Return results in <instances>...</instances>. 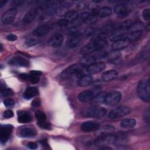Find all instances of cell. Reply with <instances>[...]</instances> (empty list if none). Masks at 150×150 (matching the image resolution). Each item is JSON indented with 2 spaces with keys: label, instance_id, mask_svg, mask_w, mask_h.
<instances>
[{
  "label": "cell",
  "instance_id": "cell-54",
  "mask_svg": "<svg viewBox=\"0 0 150 150\" xmlns=\"http://www.w3.org/2000/svg\"><path fill=\"white\" fill-rule=\"evenodd\" d=\"M86 6H87V5L84 2H81L77 5V8L79 10H83V9H85L86 8Z\"/></svg>",
  "mask_w": 150,
  "mask_h": 150
},
{
  "label": "cell",
  "instance_id": "cell-37",
  "mask_svg": "<svg viewBox=\"0 0 150 150\" xmlns=\"http://www.w3.org/2000/svg\"><path fill=\"white\" fill-rule=\"evenodd\" d=\"M35 117L38 120V121H45L46 119V114L40 110H36L35 113Z\"/></svg>",
  "mask_w": 150,
  "mask_h": 150
},
{
  "label": "cell",
  "instance_id": "cell-28",
  "mask_svg": "<svg viewBox=\"0 0 150 150\" xmlns=\"http://www.w3.org/2000/svg\"><path fill=\"white\" fill-rule=\"evenodd\" d=\"M137 124L135 120L133 118H126L121 120L120 122V126L122 128H133Z\"/></svg>",
  "mask_w": 150,
  "mask_h": 150
},
{
  "label": "cell",
  "instance_id": "cell-5",
  "mask_svg": "<svg viewBox=\"0 0 150 150\" xmlns=\"http://www.w3.org/2000/svg\"><path fill=\"white\" fill-rule=\"evenodd\" d=\"M131 111L130 108L125 105L117 107L111 110L108 114V117L111 119H117L128 115Z\"/></svg>",
  "mask_w": 150,
  "mask_h": 150
},
{
  "label": "cell",
  "instance_id": "cell-18",
  "mask_svg": "<svg viewBox=\"0 0 150 150\" xmlns=\"http://www.w3.org/2000/svg\"><path fill=\"white\" fill-rule=\"evenodd\" d=\"M94 97V93L91 90H84L78 95L79 100L82 103L90 101Z\"/></svg>",
  "mask_w": 150,
  "mask_h": 150
},
{
  "label": "cell",
  "instance_id": "cell-11",
  "mask_svg": "<svg viewBox=\"0 0 150 150\" xmlns=\"http://www.w3.org/2000/svg\"><path fill=\"white\" fill-rule=\"evenodd\" d=\"M106 65L103 62H95L86 67V71L88 74H96L105 69Z\"/></svg>",
  "mask_w": 150,
  "mask_h": 150
},
{
  "label": "cell",
  "instance_id": "cell-22",
  "mask_svg": "<svg viewBox=\"0 0 150 150\" xmlns=\"http://www.w3.org/2000/svg\"><path fill=\"white\" fill-rule=\"evenodd\" d=\"M107 93L105 91H101L98 93L97 95L93 97L92 100H91V104L94 105H98L104 103Z\"/></svg>",
  "mask_w": 150,
  "mask_h": 150
},
{
  "label": "cell",
  "instance_id": "cell-32",
  "mask_svg": "<svg viewBox=\"0 0 150 150\" xmlns=\"http://www.w3.org/2000/svg\"><path fill=\"white\" fill-rule=\"evenodd\" d=\"M142 34V30L131 32L128 33L127 36V38L129 40L130 42H133L138 39L139 38H141Z\"/></svg>",
  "mask_w": 150,
  "mask_h": 150
},
{
  "label": "cell",
  "instance_id": "cell-7",
  "mask_svg": "<svg viewBox=\"0 0 150 150\" xmlns=\"http://www.w3.org/2000/svg\"><path fill=\"white\" fill-rule=\"evenodd\" d=\"M121 98V94L117 91H111L107 93L105 98L104 103L108 105L117 104Z\"/></svg>",
  "mask_w": 150,
  "mask_h": 150
},
{
  "label": "cell",
  "instance_id": "cell-55",
  "mask_svg": "<svg viewBox=\"0 0 150 150\" xmlns=\"http://www.w3.org/2000/svg\"><path fill=\"white\" fill-rule=\"evenodd\" d=\"M13 5L15 6H20L22 5L23 4H24L23 1H14L12 2Z\"/></svg>",
  "mask_w": 150,
  "mask_h": 150
},
{
  "label": "cell",
  "instance_id": "cell-48",
  "mask_svg": "<svg viewBox=\"0 0 150 150\" xmlns=\"http://www.w3.org/2000/svg\"><path fill=\"white\" fill-rule=\"evenodd\" d=\"M30 76L29 80L32 83L36 84L39 81L40 79H39V76H31V75H30Z\"/></svg>",
  "mask_w": 150,
  "mask_h": 150
},
{
  "label": "cell",
  "instance_id": "cell-57",
  "mask_svg": "<svg viewBox=\"0 0 150 150\" xmlns=\"http://www.w3.org/2000/svg\"><path fill=\"white\" fill-rule=\"evenodd\" d=\"M5 88H6V85H5V82L1 81V91L4 90Z\"/></svg>",
  "mask_w": 150,
  "mask_h": 150
},
{
  "label": "cell",
  "instance_id": "cell-25",
  "mask_svg": "<svg viewBox=\"0 0 150 150\" xmlns=\"http://www.w3.org/2000/svg\"><path fill=\"white\" fill-rule=\"evenodd\" d=\"M93 81V77L91 75L84 74L82 75L79 79L77 84L81 87H86L90 85Z\"/></svg>",
  "mask_w": 150,
  "mask_h": 150
},
{
  "label": "cell",
  "instance_id": "cell-4",
  "mask_svg": "<svg viewBox=\"0 0 150 150\" xmlns=\"http://www.w3.org/2000/svg\"><path fill=\"white\" fill-rule=\"evenodd\" d=\"M107 111L101 107H91L84 110L82 111L83 116L90 118H101L106 115Z\"/></svg>",
  "mask_w": 150,
  "mask_h": 150
},
{
  "label": "cell",
  "instance_id": "cell-53",
  "mask_svg": "<svg viewBox=\"0 0 150 150\" xmlns=\"http://www.w3.org/2000/svg\"><path fill=\"white\" fill-rule=\"evenodd\" d=\"M27 145H28V147H29L30 149H35L38 147L37 144L35 142H29Z\"/></svg>",
  "mask_w": 150,
  "mask_h": 150
},
{
  "label": "cell",
  "instance_id": "cell-26",
  "mask_svg": "<svg viewBox=\"0 0 150 150\" xmlns=\"http://www.w3.org/2000/svg\"><path fill=\"white\" fill-rule=\"evenodd\" d=\"M39 91L36 87H30L26 89L24 92L23 97L26 99H30L31 98L38 95Z\"/></svg>",
  "mask_w": 150,
  "mask_h": 150
},
{
  "label": "cell",
  "instance_id": "cell-41",
  "mask_svg": "<svg viewBox=\"0 0 150 150\" xmlns=\"http://www.w3.org/2000/svg\"><path fill=\"white\" fill-rule=\"evenodd\" d=\"M13 94V91L11 88H5L4 90L1 91V96L2 97H7V96H11Z\"/></svg>",
  "mask_w": 150,
  "mask_h": 150
},
{
  "label": "cell",
  "instance_id": "cell-19",
  "mask_svg": "<svg viewBox=\"0 0 150 150\" xmlns=\"http://www.w3.org/2000/svg\"><path fill=\"white\" fill-rule=\"evenodd\" d=\"M50 30V27L48 25H43L35 29L32 32V35L35 36H43L47 35Z\"/></svg>",
  "mask_w": 150,
  "mask_h": 150
},
{
  "label": "cell",
  "instance_id": "cell-39",
  "mask_svg": "<svg viewBox=\"0 0 150 150\" xmlns=\"http://www.w3.org/2000/svg\"><path fill=\"white\" fill-rule=\"evenodd\" d=\"M38 43V40L36 39L33 38H28L25 40V44L28 46H34V45H36Z\"/></svg>",
  "mask_w": 150,
  "mask_h": 150
},
{
  "label": "cell",
  "instance_id": "cell-29",
  "mask_svg": "<svg viewBox=\"0 0 150 150\" xmlns=\"http://www.w3.org/2000/svg\"><path fill=\"white\" fill-rule=\"evenodd\" d=\"M96 61V58L95 56H91V55H86L83 56L80 60V63L84 65L85 66L87 67L89 65L95 63Z\"/></svg>",
  "mask_w": 150,
  "mask_h": 150
},
{
  "label": "cell",
  "instance_id": "cell-2",
  "mask_svg": "<svg viewBox=\"0 0 150 150\" xmlns=\"http://www.w3.org/2000/svg\"><path fill=\"white\" fill-rule=\"evenodd\" d=\"M137 93L139 97L145 102L150 101V82L149 79L141 80L137 87Z\"/></svg>",
  "mask_w": 150,
  "mask_h": 150
},
{
  "label": "cell",
  "instance_id": "cell-16",
  "mask_svg": "<svg viewBox=\"0 0 150 150\" xmlns=\"http://www.w3.org/2000/svg\"><path fill=\"white\" fill-rule=\"evenodd\" d=\"M130 43L129 40L127 38H123L117 41L113 42L112 44V49L113 50H118L127 47Z\"/></svg>",
  "mask_w": 150,
  "mask_h": 150
},
{
  "label": "cell",
  "instance_id": "cell-12",
  "mask_svg": "<svg viewBox=\"0 0 150 150\" xmlns=\"http://www.w3.org/2000/svg\"><path fill=\"white\" fill-rule=\"evenodd\" d=\"M8 63L11 65H14L21 67H29L30 63L28 60L26 59L23 57L15 56L12 57L8 62Z\"/></svg>",
  "mask_w": 150,
  "mask_h": 150
},
{
  "label": "cell",
  "instance_id": "cell-6",
  "mask_svg": "<svg viewBox=\"0 0 150 150\" xmlns=\"http://www.w3.org/2000/svg\"><path fill=\"white\" fill-rule=\"evenodd\" d=\"M114 142L115 135L110 134L97 137V139L93 141V145L99 148L101 146H105L110 144H114Z\"/></svg>",
  "mask_w": 150,
  "mask_h": 150
},
{
  "label": "cell",
  "instance_id": "cell-30",
  "mask_svg": "<svg viewBox=\"0 0 150 150\" xmlns=\"http://www.w3.org/2000/svg\"><path fill=\"white\" fill-rule=\"evenodd\" d=\"M79 43L80 39L77 37V36H71L67 39L66 44L68 47L72 48L76 47Z\"/></svg>",
  "mask_w": 150,
  "mask_h": 150
},
{
  "label": "cell",
  "instance_id": "cell-50",
  "mask_svg": "<svg viewBox=\"0 0 150 150\" xmlns=\"http://www.w3.org/2000/svg\"><path fill=\"white\" fill-rule=\"evenodd\" d=\"M69 22L67 20H66L65 19H61L58 22V25L60 26H65L67 25H69Z\"/></svg>",
  "mask_w": 150,
  "mask_h": 150
},
{
  "label": "cell",
  "instance_id": "cell-52",
  "mask_svg": "<svg viewBox=\"0 0 150 150\" xmlns=\"http://www.w3.org/2000/svg\"><path fill=\"white\" fill-rule=\"evenodd\" d=\"M42 73L39 70H31L29 72V74L31 76H40Z\"/></svg>",
  "mask_w": 150,
  "mask_h": 150
},
{
  "label": "cell",
  "instance_id": "cell-15",
  "mask_svg": "<svg viewBox=\"0 0 150 150\" xmlns=\"http://www.w3.org/2000/svg\"><path fill=\"white\" fill-rule=\"evenodd\" d=\"M114 131V127L111 125H105L102 126L101 127H99V128L96 130V135L98 137L101 136L107 135L112 134Z\"/></svg>",
  "mask_w": 150,
  "mask_h": 150
},
{
  "label": "cell",
  "instance_id": "cell-38",
  "mask_svg": "<svg viewBox=\"0 0 150 150\" xmlns=\"http://www.w3.org/2000/svg\"><path fill=\"white\" fill-rule=\"evenodd\" d=\"M38 124L39 125V127H40L42 128L48 129V130H50L52 129V125H50V124L48 122H46L45 121H38Z\"/></svg>",
  "mask_w": 150,
  "mask_h": 150
},
{
  "label": "cell",
  "instance_id": "cell-49",
  "mask_svg": "<svg viewBox=\"0 0 150 150\" xmlns=\"http://www.w3.org/2000/svg\"><path fill=\"white\" fill-rule=\"evenodd\" d=\"M6 39L9 41H15L17 39V36L13 33H10L6 36Z\"/></svg>",
  "mask_w": 150,
  "mask_h": 150
},
{
  "label": "cell",
  "instance_id": "cell-33",
  "mask_svg": "<svg viewBox=\"0 0 150 150\" xmlns=\"http://www.w3.org/2000/svg\"><path fill=\"white\" fill-rule=\"evenodd\" d=\"M117 28L115 27L114 25H107L103 28H102L99 31L104 34L107 35L108 37L112 34V33Z\"/></svg>",
  "mask_w": 150,
  "mask_h": 150
},
{
  "label": "cell",
  "instance_id": "cell-23",
  "mask_svg": "<svg viewBox=\"0 0 150 150\" xmlns=\"http://www.w3.org/2000/svg\"><path fill=\"white\" fill-rule=\"evenodd\" d=\"M114 11L117 15L124 17L127 15L128 13V9L125 5L118 4L114 6Z\"/></svg>",
  "mask_w": 150,
  "mask_h": 150
},
{
  "label": "cell",
  "instance_id": "cell-9",
  "mask_svg": "<svg viewBox=\"0 0 150 150\" xmlns=\"http://www.w3.org/2000/svg\"><path fill=\"white\" fill-rule=\"evenodd\" d=\"M128 33V29L118 27L109 36V39L111 41L115 42L118 40L127 38Z\"/></svg>",
  "mask_w": 150,
  "mask_h": 150
},
{
  "label": "cell",
  "instance_id": "cell-27",
  "mask_svg": "<svg viewBox=\"0 0 150 150\" xmlns=\"http://www.w3.org/2000/svg\"><path fill=\"white\" fill-rule=\"evenodd\" d=\"M37 134L36 130L31 128H25L21 131L20 135L25 138H30L36 136Z\"/></svg>",
  "mask_w": 150,
  "mask_h": 150
},
{
  "label": "cell",
  "instance_id": "cell-35",
  "mask_svg": "<svg viewBox=\"0 0 150 150\" xmlns=\"http://www.w3.org/2000/svg\"><path fill=\"white\" fill-rule=\"evenodd\" d=\"M79 16V13L77 11H70L67 12L66 15H64V18L66 20L68 21L69 22V23L73 22V21H74L77 16Z\"/></svg>",
  "mask_w": 150,
  "mask_h": 150
},
{
  "label": "cell",
  "instance_id": "cell-56",
  "mask_svg": "<svg viewBox=\"0 0 150 150\" xmlns=\"http://www.w3.org/2000/svg\"><path fill=\"white\" fill-rule=\"evenodd\" d=\"M40 143L45 148H49V144H47V142L46 141V140H41L40 141Z\"/></svg>",
  "mask_w": 150,
  "mask_h": 150
},
{
  "label": "cell",
  "instance_id": "cell-45",
  "mask_svg": "<svg viewBox=\"0 0 150 150\" xmlns=\"http://www.w3.org/2000/svg\"><path fill=\"white\" fill-rule=\"evenodd\" d=\"M13 112L12 111L10 110H6L4 111V114H3V117L5 118H12L13 116Z\"/></svg>",
  "mask_w": 150,
  "mask_h": 150
},
{
  "label": "cell",
  "instance_id": "cell-3",
  "mask_svg": "<svg viewBox=\"0 0 150 150\" xmlns=\"http://www.w3.org/2000/svg\"><path fill=\"white\" fill-rule=\"evenodd\" d=\"M86 66L82 64L81 63H76L72 64L65 70H64L60 74V77L63 79H67L73 75H77L81 74L83 70H86Z\"/></svg>",
  "mask_w": 150,
  "mask_h": 150
},
{
  "label": "cell",
  "instance_id": "cell-44",
  "mask_svg": "<svg viewBox=\"0 0 150 150\" xmlns=\"http://www.w3.org/2000/svg\"><path fill=\"white\" fill-rule=\"evenodd\" d=\"M4 104L6 107H12L15 104V101L12 98H6L4 101Z\"/></svg>",
  "mask_w": 150,
  "mask_h": 150
},
{
  "label": "cell",
  "instance_id": "cell-21",
  "mask_svg": "<svg viewBox=\"0 0 150 150\" xmlns=\"http://www.w3.org/2000/svg\"><path fill=\"white\" fill-rule=\"evenodd\" d=\"M118 76V72L115 70H110L104 71L101 75V79L104 81H110L114 80Z\"/></svg>",
  "mask_w": 150,
  "mask_h": 150
},
{
  "label": "cell",
  "instance_id": "cell-46",
  "mask_svg": "<svg viewBox=\"0 0 150 150\" xmlns=\"http://www.w3.org/2000/svg\"><path fill=\"white\" fill-rule=\"evenodd\" d=\"M144 119L145 122H146L148 124H149V121H150V114H149V110H147L145 113H144Z\"/></svg>",
  "mask_w": 150,
  "mask_h": 150
},
{
  "label": "cell",
  "instance_id": "cell-13",
  "mask_svg": "<svg viewBox=\"0 0 150 150\" xmlns=\"http://www.w3.org/2000/svg\"><path fill=\"white\" fill-rule=\"evenodd\" d=\"M100 125L96 121H88L83 122L81 125V129L84 132H91L97 130Z\"/></svg>",
  "mask_w": 150,
  "mask_h": 150
},
{
  "label": "cell",
  "instance_id": "cell-59",
  "mask_svg": "<svg viewBox=\"0 0 150 150\" xmlns=\"http://www.w3.org/2000/svg\"><path fill=\"white\" fill-rule=\"evenodd\" d=\"M0 47H1V52H2V50H3V46H2V44H1V46H0Z\"/></svg>",
  "mask_w": 150,
  "mask_h": 150
},
{
  "label": "cell",
  "instance_id": "cell-10",
  "mask_svg": "<svg viewBox=\"0 0 150 150\" xmlns=\"http://www.w3.org/2000/svg\"><path fill=\"white\" fill-rule=\"evenodd\" d=\"M13 129V126L12 125H5L1 126L0 131V141L2 144L5 143L9 139L12 131Z\"/></svg>",
  "mask_w": 150,
  "mask_h": 150
},
{
  "label": "cell",
  "instance_id": "cell-1",
  "mask_svg": "<svg viewBox=\"0 0 150 150\" xmlns=\"http://www.w3.org/2000/svg\"><path fill=\"white\" fill-rule=\"evenodd\" d=\"M108 45V43L106 39L96 41H91L90 43L81 48L80 50V53L87 55L94 52L100 51L107 47Z\"/></svg>",
  "mask_w": 150,
  "mask_h": 150
},
{
  "label": "cell",
  "instance_id": "cell-34",
  "mask_svg": "<svg viewBox=\"0 0 150 150\" xmlns=\"http://www.w3.org/2000/svg\"><path fill=\"white\" fill-rule=\"evenodd\" d=\"M144 28V24L142 22L137 21L135 23H132L130 28L128 29V32H134V31H139L142 30Z\"/></svg>",
  "mask_w": 150,
  "mask_h": 150
},
{
  "label": "cell",
  "instance_id": "cell-43",
  "mask_svg": "<svg viewBox=\"0 0 150 150\" xmlns=\"http://www.w3.org/2000/svg\"><path fill=\"white\" fill-rule=\"evenodd\" d=\"M142 17H143L144 20L148 21L149 19V17H150V10H149V9L146 8V9H144V11H142Z\"/></svg>",
  "mask_w": 150,
  "mask_h": 150
},
{
  "label": "cell",
  "instance_id": "cell-20",
  "mask_svg": "<svg viewBox=\"0 0 150 150\" xmlns=\"http://www.w3.org/2000/svg\"><path fill=\"white\" fill-rule=\"evenodd\" d=\"M18 121L20 123H28L32 121V117L29 112L19 111H18Z\"/></svg>",
  "mask_w": 150,
  "mask_h": 150
},
{
  "label": "cell",
  "instance_id": "cell-42",
  "mask_svg": "<svg viewBox=\"0 0 150 150\" xmlns=\"http://www.w3.org/2000/svg\"><path fill=\"white\" fill-rule=\"evenodd\" d=\"M96 29L94 28H93V27H89V28H87L86 29V30H84V35L86 36H90V35L94 34V33L96 32Z\"/></svg>",
  "mask_w": 150,
  "mask_h": 150
},
{
  "label": "cell",
  "instance_id": "cell-14",
  "mask_svg": "<svg viewBox=\"0 0 150 150\" xmlns=\"http://www.w3.org/2000/svg\"><path fill=\"white\" fill-rule=\"evenodd\" d=\"M63 40V35L60 33H57L51 37L48 41V45L53 47H58L62 45Z\"/></svg>",
  "mask_w": 150,
  "mask_h": 150
},
{
  "label": "cell",
  "instance_id": "cell-8",
  "mask_svg": "<svg viewBox=\"0 0 150 150\" xmlns=\"http://www.w3.org/2000/svg\"><path fill=\"white\" fill-rule=\"evenodd\" d=\"M17 11L15 8H11L5 11L1 16V21L4 24L12 23L16 16Z\"/></svg>",
  "mask_w": 150,
  "mask_h": 150
},
{
  "label": "cell",
  "instance_id": "cell-51",
  "mask_svg": "<svg viewBox=\"0 0 150 150\" xmlns=\"http://www.w3.org/2000/svg\"><path fill=\"white\" fill-rule=\"evenodd\" d=\"M30 74L29 73L28 74V73H21L19 74V77L22 79V80H29L30 79Z\"/></svg>",
  "mask_w": 150,
  "mask_h": 150
},
{
  "label": "cell",
  "instance_id": "cell-24",
  "mask_svg": "<svg viewBox=\"0 0 150 150\" xmlns=\"http://www.w3.org/2000/svg\"><path fill=\"white\" fill-rule=\"evenodd\" d=\"M38 13L36 9H32L29 11L24 16L23 18V21L25 24H29L31 23L35 18Z\"/></svg>",
  "mask_w": 150,
  "mask_h": 150
},
{
  "label": "cell",
  "instance_id": "cell-31",
  "mask_svg": "<svg viewBox=\"0 0 150 150\" xmlns=\"http://www.w3.org/2000/svg\"><path fill=\"white\" fill-rule=\"evenodd\" d=\"M112 13V9L108 6H104L99 9L97 12V15L100 18H104L110 15Z\"/></svg>",
  "mask_w": 150,
  "mask_h": 150
},
{
  "label": "cell",
  "instance_id": "cell-40",
  "mask_svg": "<svg viewBox=\"0 0 150 150\" xmlns=\"http://www.w3.org/2000/svg\"><path fill=\"white\" fill-rule=\"evenodd\" d=\"M132 24V22L131 20L129 19H127L124 21L122 23H121L120 26H119V28H124L126 29H128L130 28V26H131V25Z\"/></svg>",
  "mask_w": 150,
  "mask_h": 150
},
{
  "label": "cell",
  "instance_id": "cell-17",
  "mask_svg": "<svg viewBox=\"0 0 150 150\" xmlns=\"http://www.w3.org/2000/svg\"><path fill=\"white\" fill-rule=\"evenodd\" d=\"M90 13L87 12H84L79 15L77 18L73 21V22H70V26L72 28H76L82 24L83 22L86 21L87 18L88 17Z\"/></svg>",
  "mask_w": 150,
  "mask_h": 150
},
{
  "label": "cell",
  "instance_id": "cell-47",
  "mask_svg": "<svg viewBox=\"0 0 150 150\" xmlns=\"http://www.w3.org/2000/svg\"><path fill=\"white\" fill-rule=\"evenodd\" d=\"M40 104H41V101L38 98L34 99L31 103V105L33 107H38L40 105Z\"/></svg>",
  "mask_w": 150,
  "mask_h": 150
},
{
  "label": "cell",
  "instance_id": "cell-58",
  "mask_svg": "<svg viewBox=\"0 0 150 150\" xmlns=\"http://www.w3.org/2000/svg\"><path fill=\"white\" fill-rule=\"evenodd\" d=\"M7 2V1H0V8H2V6H4L6 3Z\"/></svg>",
  "mask_w": 150,
  "mask_h": 150
},
{
  "label": "cell",
  "instance_id": "cell-36",
  "mask_svg": "<svg viewBox=\"0 0 150 150\" xmlns=\"http://www.w3.org/2000/svg\"><path fill=\"white\" fill-rule=\"evenodd\" d=\"M97 13H93L90 14L88 17L87 18L86 21L84 22L87 25H92L94 24L97 21Z\"/></svg>",
  "mask_w": 150,
  "mask_h": 150
}]
</instances>
